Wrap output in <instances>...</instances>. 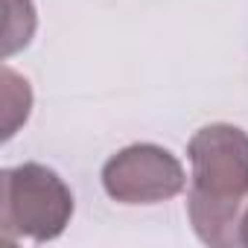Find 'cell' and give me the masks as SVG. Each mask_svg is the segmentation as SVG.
<instances>
[{"label": "cell", "instance_id": "cell-3", "mask_svg": "<svg viewBox=\"0 0 248 248\" xmlns=\"http://www.w3.org/2000/svg\"><path fill=\"white\" fill-rule=\"evenodd\" d=\"M102 181L108 196L123 204H152L175 196L184 187V172L167 149L132 146L105 164Z\"/></svg>", "mask_w": 248, "mask_h": 248}, {"label": "cell", "instance_id": "cell-1", "mask_svg": "<svg viewBox=\"0 0 248 248\" xmlns=\"http://www.w3.org/2000/svg\"><path fill=\"white\" fill-rule=\"evenodd\" d=\"M190 216L202 242L231 245L239 207L248 196V138L233 126H207L190 143Z\"/></svg>", "mask_w": 248, "mask_h": 248}, {"label": "cell", "instance_id": "cell-4", "mask_svg": "<svg viewBox=\"0 0 248 248\" xmlns=\"http://www.w3.org/2000/svg\"><path fill=\"white\" fill-rule=\"evenodd\" d=\"M239 228H242V231H239V242L248 245V213H245V219L239 222Z\"/></svg>", "mask_w": 248, "mask_h": 248}, {"label": "cell", "instance_id": "cell-2", "mask_svg": "<svg viewBox=\"0 0 248 248\" xmlns=\"http://www.w3.org/2000/svg\"><path fill=\"white\" fill-rule=\"evenodd\" d=\"M6 231L21 228L32 239H53L73 213V196L56 172L27 164L6 170Z\"/></svg>", "mask_w": 248, "mask_h": 248}]
</instances>
